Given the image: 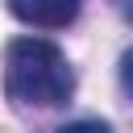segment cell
<instances>
[{"instance_id": "obj_2", "label": "cell", "mask_w": 133, "mask_h": 133, "mask_svg": "<svg viewBox=\"0 0 133 133\" xmlns=\"http://www.w3.org/2000/svg\"><path fill=\"white\" fill-rule=\"evenodd\" d=\"M8 8L17 21H25L33 29H66L79 17L83 0H8Z\"/></svg>"}, {"instance_id": "obj_4", "label": "cell", "mask_w": 133, "mask_h": 133, "mask_svg": "<svg viewBox=\"0 0 133 133\" xmlns=\"http://www.w3.org/2000/svg\"><path fill=\"white\" fill-rule=\"evenodd\" d=\"M121 87L133 96V50H125V54H121Z\"/></svg>"}, {"instance_id": "obj_1", "label": "cell", "mask_w": 133, "mask_h": 133, "mask_svg": "<svg viewBox=\"0 0 133 133\" xmlns=\"http://www.w3.org/2000/svg\"><path fill=\"white\" fill-rule=\"evenodd\" d=\"M4 91L21 108H62L75 96V71L54 42L17 37L4 50Z\"/></svg>"}, {"instance_id": "obj_3", "label": "cell", "mask_w": 133, "mask_h": 133, "mask_svg": "<svg viewBox=\"0 0 133 133\" xmlns=\"http://www.w3.org/2000/svg\"><path fill=\"white\" fill-rule=\"evenodd\" d=\"M54 133H112L104 121H71V125H62V129H54Z\"/></svg>"}, {"instance_id": "obj_5", "label": "cell", "mask_w": 133, "mask_h": 133, "mask_svg": "<svg viewBox=\"0 0 133 133\" xmlns=\"http://www.w3.org/2000/svg\"><path fill=\"white\" fill-rule=\"evenodd\" d=\"M112 8H116L125 21H133V0H112Z\"/></svg>"}]
</instances>
